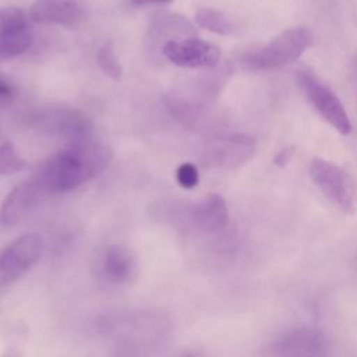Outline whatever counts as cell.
Returning a JSON list of instances; mask_svg holds the SVG:
<instances>
[{
  "label": "cell",
  "instance_id": "cell-10",
  "mask_svg": "<svg viewBox=\"0 0 357 357\" xmlns=\"http://www.w3.org/2000/svg\"><path fill=\"white\" fill-rule=\"evenodd\" d=\"M31 18L42 25L77 28L84 20V10L77 0H35Z\"/></svg>",
  "mask_w": 357,
  "mask_h": 357
},
{
  "label": "cell",
  "instance_id": "cell-3",
  "mask_svg": "<svg viewBox=\"0 0 357 357\" xmlns=\"http://www.w3.org/2000/svg\"><path fill=\"white\" fill-rule=\"evenodd\" d=\"M332 342L319 328L301 325L273 336L262 347L261 357H331Z\"/></svg>",
  "mask_w": 357,
  "mask_h": 357
},
{
  "label": "cell",
  "instance_id": "cell-16",
  "mask_svg": "<svg viewBox=\"0 0 357 357\" xmlns=\"http://www.w3.org/2000/svg\"><path fill=\"white\" fill-rule=\"evenodd\" d=\"M96 63H98L99 68L103 71V74H106L110 79H113L116 82L121 81L123 67L119 61V57L116 56L114 46L110 40L102 43V46L98 49Z\"/></svg>",
  "mask_w": 357,
  "mask_h": 357
},
{
  "label": "cell",
  "instance_id": "cell-7",
  "mask_svg": "<svg viewBox=\"0 0 357 357\" xmlns=\"http://www.w3.org/2000/svg\"><path fill=\"white\" fill-rule=\"evenodd\" d=\"M162 53L173 64L183 68H213L219 64L220 49L195 36L163 43Z\"/></svg>",
  "mask_w": 357,
  "mask_h": 357
},
{
  "label": "cell",
  "instance_id": "cell-14",
  "mask_svg": "<svg viewBox=\"0 0 357 357\" xmlns=\"http://www.w3.org/2000/svg\"><path fill=\"white\" fill-rule=\"evenodd\" d=\"M100 268L106 280L114 284L127 283L135 275L134 257L121 245H110L106 248Z\"/></svg>",
  "mask_w": 357,
  "mask_h": 357
},
{
  "label": "cell",
  "instance_id": "cell-21",
  "mask_svg": "<svg viewBox=\"0 0 357 357\" xmlns=\"http://www.w3.org/2000/svg\"><path fill=\"white\" fill-rule=\"evenodd\" d=\"M135 4H169L173 0H132Z\"/></svg>",
  "mask_w": 357,
  "mask_h": 357
},
{
  "label": "cell",
  "instance_id": "cell-12",
  "mask_svg": "<svg viewBox=\"0 0 357 357\" xmlns=\"http://www.w3.org/2000/svg\"><path fill=\"white\" fill-rule=\"evenodd\" d=\"M43 195V190L33 178L20 184L4 199L0 208V222L7 226L21 222Z\"/></svg>",
  "mask_w": 357,
  "mask_h": 357
},
{
  "label": "cell",
  "instance_id": "cell-15",
  "mask_svg": "<svg viewBox=\"0 0 357 357\" xmlns=\"http://www.w3.org/2000/svg\"><path fill=\"white\" fill-rule=\"evenodd\" d=\"M195 22L198 26L219 35H231L236 31L234 22L222 11L201 7L195 11Z\"/></svg>",
  "mask_w": 357,
  "mask_h": 357
},
{
  "label": "cell",
  "instance_id": "cell-8",
  "mask_svg": "<svg viewBox=\"0 0 357 357\" xmlns=\"http://www.w3.org/2000/svg\"><path fill=\"white\" fill-rule=\"evenodd\" d=\"M32 43L26 14L18 7L0 8V60L17 57Z\"/></svg>",
  "mask_w": 357,
  "mask_h": 357
},
{
  "label": "cell",
  "instance_id": "cell-11",
  "mask_svg": "<svg viewBox=\"0 0 357 357\" xmlns=\"http://www.w3.org/2000/svg\"><path fill=\"white\" fill-rule=\"evenodd\" d=\"M190 218L197 230L209 236H220L229 226V209L219 194H209L195 204Z\"/></svg>",
  "mask_w": 357,
  "mask_h": 357
},
{
  "label": "cell",
  "instance_id": "cell-6",
  "mask_svg": "<svg viewBox=\"0 0 357 357\" xmlns=\"http://www.w3.org/2000/svg\"><path fill=\"white\" fill-rule=\"evenodd\" d=\"M42 240L35 233H26L11 241L0 252V289L20 279L40 257Z\"/></svg>",
  "mask_w": 357,
  "mask_h": 357
},
{
  "label": "cell",
  "instance_id": "cell-17",
  "mask_svg": "<svg viewBox=\"0 0 357 357\" xmlns=\"http://www.w3.org/2000/svg\"><path fill=\"white\" fill-rule=\"evenodd\" d=\"M25 162L17 152L15 146L6 141L0 145V174H13L24 169Z\"/></svg>",
  "mask_w": 357,
  "mask_h": 357
},
{
  "label": "cell",
  "instance_id": "cell-19",
  "mask_svg": "<svg viewBox=\"0 0 357 357\" xmlns=\"http://www.w3.org/2000/svg\"><path fill=\"white\" fill-rule=\"evenodd\" d=\"M14 98H15V88L3 77H0V102H8Z\"/></svg>",
  "mask_w": 357,
  "mask_h": 357
},
{
  "label": "cell",
  "instance_id": "cell-18",
  "mask_svg": "<svg viewBox=\"0 0 357 357\" xmlns=\"http://www.w3.org/2000/svg\"><path fill=\"white\" fill-rule=\"evenodd\" d=\"M176 180L183 188H194L199 180L198 169L190 162L181 163L176 170Z\"/></svg>",
  "mask_w": 357,
  "mask_h": 357
},
{
  "label": "cell",
  "instance_id": "cell-13",
  "mask_svg": "<svg viewBox=\"0 0 357 357\" xmlns=\"http://www.w3.org/2000/svg\"><path fill=\"white\" fill-rule=\"evenodd\" d=\"M43 127L50 132L64 137L71 142L89 139L91 123L79 112L71 109H54L42 119Z\"/></svg>",
  "mask_w": 357,
  "mask_h": 357
},
{
  "label": "cell",
  "instance_id": "cell-1",
  "mask_svg": "<svg viewBox=\"0 0 357 357\" xmlns=\"http://www.w3.org/2000/svg\"><path fill=\"white\" fill-rule=\"evenodd\" d=\"M110 159L112 149L100 142H71L53 155L32 178L45 194L67 192L98 176Z\"/></svg>",
  "mask_w": 357,
  "mask_h": 357
},
{
  "label": "cell",
  "instance_id": "cell-4",
  "mask_svg": "<svg viewBox=\"0 0 357 357\" xmlns=\"http://www.w3.org/2000/svg\"><path fill=\"white\" fill-rule=\"evenodd\" d=\"M310 177L321 194L340 212L354 213L357 209V187L350 174L336 163L314 158L308 166Z\"/></svg>",
  "mask_w": 357,
  "mask_h": 357
},
{
  "label": "cell",
  "instance_id": "cell-23",
  "mask_svg": "<svg viewBox=\"0 0 357 357\" xmlns=\"http://www.w3.org/2000/svg\"><path fill=\"white\" fill-rule=\"evenodd\" d=\"M187 357H204V356H201V354H198V353H190Z\"/></svg>",
  "mask_w": 357,
  "mask_h": 357
},
{
  "label": "cell",
  "instance_id": "cell-20",
  "mask_svg": "<svg viewBox=\"0 0 357 357\" xmlns=\"http://www.w3.org/2000/svg\"><path fill=\"white\" fill-rule=\"evenodd\" d=\"M293 155H294V148L293 146H286V148L280 149L276 153V156L273 158V163L276 166H284V165H287L290 162Z\"/></svg>",
  "mask_w": 357,
  "mask_h": 357
},
{
  "label": "cell",
  "instance_id": "cell-2",
  "mask_svg": "<svg viewBox=\"0 0 357 357\" xmlns=\"http://www.w3.org/2000/svg\"><path fill=\"white\" fill-rule=\"evenodd\" d=\"M311 43L312 33L308 28H289L269 42L244 52L240 64L250 71L276 70L300 59Z\"/></svg>",
  "mask_w": 357,
  "mask_h": 357
},
{
  "label": "cell",
  "instance_id": "cell-5",
  "mask_svg": "<svg viewBox=\"0 0 357 357\" xmlns=\"http://www.w3.org/2000/svg\"><path fill=\"white\" fill-rule=\"evenodd\" d=\"M296 81L317 113L331 127L342 135H349L351 132V123L346 109L336 93L325 82L308 70L297 71Z\"/></svg>",
  "mask_w": 357,
  "mask_h": 357
},
{
  "label": "cell",
  "instance_id": "cell-22",
  "mask_svg": "<svg viewBox=\"0 0 357 357\" xmlns=\"http://www.w3.org/2000/svg\"><path fill=\"white\" fill-rule=\"evenodd\" d=\"M353 84H354L356 92H357V59H356V61L353 63Z\"/></svg>",
  "mask_w": 357,
  "mask_h": 357
},
{
  "label": "cell",
  "instance_id": "cell-9",
  "mask_svg": "<svg viewBox=\"0 0 357 357\" xmlns=\"http://www.w3.org/2000/svg\"><path fill=\"white\" fill-rule=\"evenodd\" d=\"M255 139L244 135L234 134L226 138L213 141L205 151V163L211 167L236 169L247 163L255 153Z\"/></svg>",
  "mask_w": 357,
  "mask_h": 357
}]
</instances>
